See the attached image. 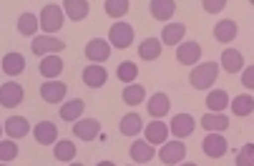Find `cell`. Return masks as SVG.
<instances>
[{
  "label": "cell",
  "mask_w": 254,
  "mask_h": 166,
  "mask_svg": "<svg viewBox=\"0 0 254 166\" xmlns=\"http://www.w3.org/2000/svg\"><path fill=\"white\" fill-rule=\"evenodd\" d=\"M216 76H219V63L214 60H204V63H196L191 73H189V83L196 88V91H206L214 86Z\"/></svg>",
  "instance_id": "cell-1"
},
{
  "label": "cell",
  "mask_w": 254,
  "mask_h": 166,
  "mask_svg": "<svg viewBox=\"0 0 254 166\" xmlns=\"http://www.w3.org/2000/svg\"><path fill=\"white\" fill-rule=\"evenodd\" d=\"M63 20H65V15H63L61 5H58V3H48V5H43V10H41L38 25H41V30H43V36H53V33H58V30L63 28Z\"/></svg>",
  "instance_id": "cell-2"
},
{
  "label": "cell",
  "mask_w": 254,
  "mask_h": 166,
  "mask_svg": "<svg viewBox=\"0 0 254 166\" xmlns=\"http://www.w3.org/2000/svg\"><path fill=\"white\" fill-rule=\"evenodd\" d=\"M133 43V25L131 23H124V20H116L111 28H108V46L111 48H128Z\"/></svg>",
  "instance_id": "cell-3"
},
{
  "label": "cell",
  "mask_w": 254,
  "mask_h": 166,
  "mask_svg": "<svg viewBox=\"0 0 254 166\" xmlns=\"http://www.w3.org/2000/svg\"><path fill=\"white\" fill-rule=\"evenodd\" d=\"M63 48H65V43H63L61 38H56V36H35L33 43H30V51H33L35 55H41V58H46V55H58Z\"/></svg>",
  "instance_id": "cell-4"
},
{
  "label": "cell",
  "mask_w": 254,
  "mask_h": 166,
  "mask_svg": "<svg viewBox=\"0 0 254 166\" xmlns=\"http://www.w3.org/2000/svg\"><path fill=\"white\" fill-rule=\"evenodd\" d=\"M159 159H161V164H166V166H176V164H181V161L187 159V146H184V141L174 139V141L161 144V149H159Z\"/></svg>",
  "instance_id": "cell-5"
},
{
  "label": "cell",
  "mask_w": 254,
  "mask_h": 166,
  "mask_svg": "<svg viewBox=\"0 0 254 166\" xmlns=\"http://www.w3.org/2000/svg\"><path fill=\"white\" fill-rule=\"evenodd\" d=\"M194 131H196V121H194L191 113H176L171 118V123H169V134H174L179 141L189 139Z\"/></svg>",
  "instance_id": "cell-6"
},
{
  "label": "cell",
  "mask_w": 254,
  "mask_h": 166,
  "mask_svg": "<svg viewBox=\"0 0 254 166\" xmlns=\"http://www.w3.org/2000/svg\"><path fill=\"white\" fill-rule=\"evenodd\" d=\"M111 46H108V41H103V38H91L88 43H86V58L93 63V65H103L108 58H111Z\"/></svg>",
  "instance_id": "cell-7"
},
{
  "label": "cell",
  "mask_w": 254,
  "mask_h": 166,
  "mask_svg": "<svg viewBox=\"0 0 254 166\" xmlns=\"http://www.w3.org/2000/svg\"><path fill=\"white\" fill-rule=\"evenodd\" d=\"M23 98H25V91H23L20 83L8 81V83L0 86V106H3V109H15V106H20Z\"/></svg>",
  "instance_id": "cell-8"
},
{
  "label": "cell",
  "mask_w": 254,
  "mask_h": 166,
  "mask_svg": "<svg viewBox=\"0 0 254 166\" xmlns=\"http://www.w3.org/2000/svg\"><path fill=\"white\" fill-rule=\"evenodd\" d=\"M143 141L151 144V146H161L169 141V126L161 121V118H154L151 123H143Z\"/></svg>",
  "instance_id": "cell-9"
},
{
  "label": "cell",
  "mask_w": 254,
  "mask_h": 166,
  "mask_svg": "<svg viewBox=\"0 0 254 166\" xmlns=\"http://www.w3.org/2000/svg\"><path fill=\"white\" fill-rule=\"evenodd\" d=\"M41 98L46 104H51V106H58V104H63L65 101V93H68V86L63 83V81H46L41 88Z\"/></svg>",
  "instance_id": "cell-10"
},
{
  "label": "cell",
  "mask_w": 254,
  "mask_h": 166,
  "mask_svg": "<svg viewBox=\"0 0 254 166\" xmlns=\"http://www.w3.org/2000/svg\"><path fill=\"white\" fill-rule=\"evenodd\" d=\"M98 134H101V121H96V118H78L73 123V136L83 144L93 141Z\"/></svg>",
  "instance_id": "cell-11"
},
{
  "label": "cell",
  "mask_w": 254,
  "mask_h": 166,
  "mask_svg": "<svg viewBox=\"0 0 254 166\" xmlns=\"http://www.w3.org/2000/svg\"><path fill=\"white\" fill-rule=\"evenodd\" d=\"M201 151L209 159H222L229 151V144H227L224 134H206V139L201 141Z\"/></svg>",
  "instance_id": "cell-12"
},
{
  "label": "cell",
  "mask_w": 254,
  "mask_h": 166,
  "mask_svg": "<svg viewBox=\"0 0 254 166\" xmlns=\"http://www.w3.org/2000/svg\"><path fill=\"white\" fill-rule=\"evenodd\" d=\"M176 60L181 65H196L201 60V46L196 41H184L176 48Z\"/></svg>",
  "instance_id": "cell-13"
},
{
  "label": "cell",
  "mask_w": 254,
  "mask_h": 166,
  "mask_svg": "<svg viewBox=\"0 0 254 166\" xmlns=\"http://www.w3.org/2000/svg\"><path fill=\"white\" fill-rule=\"evenodd\" d=\"M61 10H63L65 18H70L73 23H81V20L88 18L91 5L86 3V0H63V3H61Z\"/></svg>",
  "instance_id": "cell-14"
},
{
  "label": "cell",
  "mask_w": 254,
  "mask_h": 166,
  "mask_svg": "<svg viewBox=\"0 0 254 166\" xmlns=\"http://www.w3.org/2000/svg\"><path fill=\"white\" fill-rule=\"evenodd\" d=\"M33 136L41 146H53L58 141V128L53 121H38L33 126Z\"/></svg>",
  "instance_id": "cell-15"
},
{
  "label": "cell",
  "mask_w": 254,
  "mask_h": 166,
  "mask_svg": "<svg viewBox=\"0 0 254 166\" xmlns=\"http://www.w3.org/2000/svg\"><path fill=\"white\" fill-rule=\"evenodd\" d=\"M3 131L15 141V139H25L33 128H30V123H28L25 116H10V118L3 123Z\"/></svg>",
  "instance_id": "cell-16"
},
{
  "label": "cell",
  "mask_w": 254,
  "mask_h": 166,
  "mask_svg": "<svg viewBox=\"0 0 254 166\" xmlns=\"http://www.w3.org/2000/svg\"><path fill=\"white\" fill-rule=\"evenodd\" d=\"M81 81L88 86V88H101V86H106V81H108V71L103 68V65H86L83 68V73H81Z\"/></svg>",
  "instance_id": "cell-17"
},
{
  "label": "cell",
  "mask_w": 254,
  "mask_h": 166,
  "mask_svg": "<svg viewBox=\"0 0 254 166\" xmlns=\"http://www.w3.org/2000/svg\"><path fill=\"white\" fill-rule=\"evenodd\" d=\"M86 111V104L81 101V98H70V101H63L58 113H61V121H68V123H76Z\"/></svg>",
  "instance_id": "cell-18"
},
{
  "label": "cell",
  "mask_w": 254,
  "mask_h": 166,
  "mask_svg": "<svg viewBox=\"0 0 254 166\" xmlns=\"http://www.w3.org/2000/svg\"><path fill=\"white\" fill-rule=\"evenodd\" d=\"M184 36H187V25L184 23H169L166 28H161V46H179L184 43Z\"/></svg>",
  "instance_id": "cell-19"
},
{
  "label": "cell",
  "mask_w": 254,
  "mask_h": 166,
  "mask_svg": "<svg viewBox=\"0 0 254 166\" xmlns=\"http://www.w3.org/2000/svg\"><path fill=\"white\" fill-rule=\"evenodd\" d=\"M229 93L224 88H214L206 93V109L209 113H224V109H229Z\"/></svg>",
  "instance_id": "cell-20"
},
{
  "label": "cell",
  "mask_w": 254,
  "mask_h": 166,
  "mask_svg": "<svg viewBox=\"0 0 254 166\" xmlns=\"http://www.w3.org/2000/svg\"><path fill=\"white\" fill-rule=\"evenodd\" d=\"M146 109H149V113H151L154 118H161V121H164V116L171 111V98L159 91V93H154L149 101H146Z\"/></svg>",
  "instance_id": "cell-21"
},
{
  "label": "cell",
  "mask_w": 254,
  "mask_h": 166,
  "mask_svg": "<svg viewBox=\"0 0 254 166\" xmlns=\"http://www.w3.org/2000/svg\"><path fill=\"white\" fill-rule=\"evenodd\" d=\"M176 3L174 0H151L149 3V10H151V15L159 20V23H166V20H171V15L176 13Z\"/></svg>",
  "instance_id": "cell-22"
},
{
  "label": "cell",
  "mask_w": 254,
  "mask_h": 166,
  "mask_svg": "<svg viewBox=\"0 0 254 166\" xmlns=\"http://www.w3.org/2000/svg\"><path fill=\"white\" fill-rule=\"evenodd\" d=\"M237 36H239V28L229 18H224V20H219V23L214 25V38L219 41V43H232Z\"/></svg>",
  "instance_id": "cell-23"
},
{
  "label": "cell",
  "mask_w": 254,
  "mask_h": 166,
  "mask_svg": "<svg viewBox=\"0 0 254 166\" xmlns=\"http://www.w3.org/2000/svg\"><path fill=\"white\" fill-rule=\"evenodd\" d=\"M222 68H224L227 73H239V71H244V55H242V51L227 48V51L222 53Z\"/></svg>",
  "instance_id": "cell-24"
},
{
  "label": "cell",
  "mask_w": 254,
  "mask_h": 166,
  "mask_svg": "<svg viewBox=\"0 0 254 166\" xmlns=\"http://www.w3.org/2000/svg\"><path fill=\"white\" fill-rule=\"evenodd\" d=\"M128 154H131V159H133L136 164H146V161H151V159L156 156V149H154L151 144H146V141L136 139V141L128 146Z\"/></svg>",
  "instance_id": "cell-25"
},
{
  "label": "cell",
  "mask_w": 254,
  "mask_h": 166,
  "mask_svg": "<svg viewBox=\"0 0 254 166\" xmlns=\"http://www.w3.org/2000/svg\"><path fill=\"white\" fill-rule=\"evenodd\" d=\"M0 68H3L5 76H20L25 71V58L20 53H5L3 55V63H0Z\"/></svg>",
  "instance_id": "cell-26"
},
{
  "label": "cell",
  "mask_w": 254,
  "mask_h": 166,
  "mask_svg": "<svg viewBox=\"0 0 254 166\" xmlns=\"http://www.w3.org/2000/svg\"><path fill=\"white\" fill-rule=\"evenodd\" d=\"M41 76H46L48 81H56L58 76H61V71H63V60H61V55H46V58H41Z\"/></svg>",
  "instance_id": "cell-27"
},
{
  "label": "cell",
  "mask_w": 254,
  "mask_h": 166,
  "mask_svg": "<svg viewBox=\"0 0 254 166\" xmlns=\"http://www.w3.org/2000/svg\"><path fill=\"white\" fill-rule=\"evenodd\" d=\"M121 98L126 106H141L143 101H146V88H143L141 83H131L121 91Z\"/></svg>",
  "instance_id": "cell-28"
},
{
  "label": "cell",
  "mask_w": 254,
  "mask_h": 166,
  "mask_svg": "<svg viewBox=\"0 0 254 166\" xmlns=\"http://www.w3.org/2000/svg\"><path fill=\"white\" fill-rule=\"evenodd\" d=\"M201 128H206L209 134H222L224 128H229V118L224 113H206L201 116Z\"/></svg>",
  "instance_id": "cell-29"
},
{
  "label": "cell",
  "mask_w": 254,
  "mask_h": 166,
  "mask_svg": "<svg viewBox=\"0 0 254 166\" xmlns=\"http://www.w3.org/2000/svg\"><path fill=\"white\" fill-rule=\"evenodd\" d=\"M161 53H164V48H161L159 38H146V41H141V46H138L141 60H156V58H161Z\"/></svg>",
  "instance_id": "cell-30"
},
{
  "label": "cell",
  "mask_w": 254,
  "mask_h": 166,
  "mask_svg": "<svg viewBox=\"0 0 254 166\" xmlns=\"http://www.w3.org/2000/svg\"><path fill=\"white\" fill-rule=\"evenodd\" d=\"M119 128H121L124 136H138L141 131H143V118H141L138 113H126V116L121 118Z\"/></svg>",
  "instance_id": "cell-31"
},
{
  "label": "cell",
  "mask_w": 254,
  "mask_h": 166,
  "mask_svg": "<svg viewBox=\"0 0 254 166\" xmlns=\"http://www.w3.org/2000/svg\"><path fill=\"white\" fill-rule=\"evenodd\" d=\"M38 15L35 13H23L18 18V33L20 36H28V38H35V33H38Z\"/></svg>",
  "instance_id": "cell-32"
},
{
  "label": "cell",
  "mask_w": 254,
  "mask_h": 166,
  "mask_svg": "<svg viewBox=\"0 0 254 166\" xmlns=\"http://www.w3.org/2000/svg\"><path fill=\"white\" fill-rule=\"evenodd\" d=\"M229 109L234 111V116H252V111H254V98H252L249 93L237 96V98H232V101H229Z\"/></svg>",
  "instance_id": "cell-33"
},
{
  "label": "cell",
  "mask_w": 254,
  "mask_h": 166,
  "mask_svg": "<svg viewBox=\"0 0 254 166\" xmlns=\"http://www.w3.org/2000/svg\"><path fill=\"white\" fill-rule=\"evenodd\" d=\"M76 144L73 141H56L53 144V156L58 159V161H63V164H70L76 159Z\"/></svg>",
  "instance_id": "cell-34"
},
{
  "label": "cell",
  "mask_w": 254,
  "mask_h": 166,
  "mask_svg": "<svg viewBox=\"0 0 254 166\" xmlns=\"http://www.w3.org/2000/svg\"><path fill=\"white\" fill-rule=\"evenodd\" d=\"M116 76H119V81L121 83H126V86H131V83H136V78H138V68H136V63L133 60H124L119 68H116Z\"/></svg>",
  "instance_id": "cell-35"
},
{
  "label": "cell",
  "mask_w": 254,
  "mask_h": 166,
  "mask_svg": "<svg viewBox=\"0 0 254 166\" xmlns=\"http://www.w3.org/2000/svg\"><path fill=\"white\" fill-rule=\"evenodd\" d=\"M103 10H106V15H111V18L119 20V18H124L131 10V3H128V0H106Z\"/></svg>",
  "instance_id": "cell-36"
},
{
  "label": "cell",
  "mask_w": 254,
  "mask_h": 166,
  "mask_svg": "<svg viewBox=\"0 0 254 166\" xmlns=\"http://www.w3.org/2000/svg\"><path fill=\"white\" fill-rule=\"evenodd\" d=\"M18 144L13 141V139H0V164H10V161H15L18 159Z\"/></svg>",
  "instance_id": "cell-37"
},
{
  "label": "cell",
  "mask_w": 254,
  "mask_h": 166,
  "mask_svg": "<svg viewBox=\"0 0 254 166\" xmlns=\"http://www.w3.org/2000/svg\"><path fill=\"white\" fill-rule=\"evenodd\" d=\"M237 166H254V144L242 146V151L237 154Z\"/></svg>",
  "instance_id": "cell-38"
},
{
  "label": "cell",
  "mask_w": 254,
  "mask_h": 166,
  "mask_svg": "<svg viewBox=\"0 0 254 166\" xmlns=\"http://www.w3.org/2000/svg\"><path fill=\"white\" fill-rule=\"evenodd\" d=\"M201 8L206 13H222L227 8V3H224V0H201Z\"/></svg>",
  "instance_id": "cell-39"
},
{
  "label": "cell",
  "mask_w": 254,
  "mask_h": 166,
  "mask_svg": "<svg viewBox=\"0 0 254 166\" xmlns=\"http://www.w3.org/2000/svg\"><path fill=\"white\" fill-rule=\"evenodd\" d=\"M242 81H244V88H252L254 86V68H252V65H249V68H244Z\"/></svg>",
  "instance_id": "cell-40"
},
{
  "label": "cell",
  "mask_w": 254,
  "mask_h": 166,
  "mask_svg": "<svg viewBox=\"0 0 254 166\" xmlns=\"http://www.w3.org/2000/svg\"><path fill=\"white\" fill-rule=\"evenodd\" d=\"M96 166H116V164H114V161H98Z\"/></svg>",
  "instance_id": "cell-41"
},
{
  "label": "cell",
  "mask_w": 254,
  "mask_h": 166,
  "mask_svg": "<svg viewBox=\"0 0 254 166\" xmlns=\"http://www.w3.org/2000/svg\"><path fill=\"white\" fill-rule=\"evenodd\" d=\"M176 166H196L194 161H181V164H176Z\"/></svg>",
  "instance_id": "cell-42"
},
{
  "label": "cell",
  "mask_w": 254,
  "mask_h": 166,
  "mask_svg": "<svg viewBox=\"0 0 254 166\" xmlns=\"http://www.w3.org/2000/svg\"><path fill=\"white\" fill-rule=\"evenodd\" d=\"M68 166H83V164H78V161H70Z\"/></svg>",
  "instance_id": "cell-43"
},
{
  "label": "cell",
  "mask_w": 254,
  "mask_h": 166,
  "mask_svg": "<svg viewBox=\"0 0 254 166\" xmlns=\"http://www.w3.org/2000/svg\"><path fill=\"white\" fill-rule=\"evenodd\" d=\"M0 136H3V126H0Z\"/></svg>",
  "instance_id": "cell-44"
},
{
  "label": "cell",
  "mask_w": 254,
  "mask_h": 166,
  "mask_svg": "<svg viewBox=\"0 0 254 166\" xmlns=\"http://www.w3.org/2000/svg\"><path fill=\"white\" fill-rule=\"evenodd\" d=\"M0 166H10V164H0Z\"/></svg>",
  "instance_id": "cell-45"
}]
</instances>
